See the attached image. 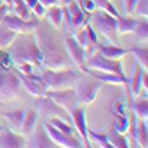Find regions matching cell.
<instances>
[{"label":"cell","instance_id":"6da1fadb","mask_svg":"<svg viewBox=\"0 0 148 148\" xmlns=\"http://www.w3.org/2000/svg\"><path fill=\"white\" fill-rule=\"evenodd\" d=\"M34 39H36V45L39 48V54H41V64H43V68L64 70V68L71 66L70 59L62 54V50L59 48V43L56 41V38L52 36L47 29H38L36 27Z\"/></svg>","mask_w":148,"mask_h":148},{"label":"cell","instance_id":"7a4b0ae2","mask_svg":"<svg viewBox=\"0 0 148 148\" xmlns=\"http://www.w3.org/2000/svg\"><path fill=\"white\" fill-rule=\"evenodd\" d=\"M7 54L11 57L13 64H34L36 68H43L41 64V54H39V48L36 45V39L34 36L29 38V34H22V38L14 39V43L7 48Z\"/></svg>","mask_w":148,"mask_h":148},{"label":"cell","instance_id":"3957f363","mask_svg":"<svg viewBox=\"0 0 148 148\" xmlns=\"http://www.w3.org/2000/svg\"><path fill=\"white\" fill-rule=\"evenodd\" d=\"M79 68H64V70H50V68H43L39 71V79L43 82V86L48 89H66V88H73L75 80L80 75Z\"/></svg>","mask_w":148,"mask_h":148},{"label":"cell","instance_id":"277c9868","mask_svg":"<svg viewBox=\"0 0 148 148\" xmlns=\"http://www.w3.org/2000/svg\"><path fill=\"white\" fill-rule=\"evenodd\" d=\"M22 82L18 79L16 68H2L0 66V103H11L20 97Z\"/></svg>","mask_w":148,"mask_h":148},{"label":"cell","instance_id":"5b68a950","mask_svg":"<svg viewBox=\"0 0 148 148\" xmlns=\"http://www.w3.org/2000/svg\"><path fill=\"white\" fill-rule=\"evenodd\" d=\"M100 88H102V82L84 71L79 75L75 84H73V91H75L77 98H79V103H82V105H91L97 100Z\"/></svg>","mask_w":148,"mask_h":148},{"label":"cell","instance_id":"8992f818","mask_svg":"<svg viewBox=\"0 0 148 148\" xmlns=\"http://www.w3.org/2000/svg\"><path fill=\"white\" fill-rule=\"evenodd\" d=\"M89 25L95 29L97 34H102L109 43L118 45V32H116V18L102 9H95L89 18Z\"/></svg>","mask_w":148,"mask_h":148},{"label":"cell","instance_id":"52a82bcc","mask_svg":"<svg viewBox=\"0 0 148 148\" xmlns=\"http://www.w3.org/2000/svg\"><path fill=\"white\" fill-rule=\"evenodd\" d=\"M82 68L98 70V71H109V73H116V75H120V77H127L121 61L107 59V57H103L102 54H98V52H93L91 56H88V57H86V62H84ZM127 79H129V77H127Z\"/></svg>","mask_w":148,"mask_h":148},{"label":"cell","instance_id":"ba28073f","mask_svg":"<svg viewBox=\"0 0 148 148\" xmlns=\"http://www.w3.org/2000/svg\"><path fill=\"white\" fill-rule=\"evenodd\" d=\"M36 112L39 118L43 120H50V118H61L68 123H71V118H70V112H66L64 109L57 105L54 100H52L48 95H43V97H38L36 100Z\"/></svg>","mask_w":148,"mask_h":148},{"label":"cell","instance_id":"9c48e42d","mask_svg":"<svg viewBox=\"0 0 148 148\" xmlns=\"http://www.w3.org/2000/svg\"><path fill=\"white\" fill-rule=\"evenodd\" d=\"M66 9H68V30H71L73 34H75L80 27H84L86 23H89L91 13H86L75 2V0H70V2L66 4Z\"/></svg>","mask_w":148,"mask_h":148},{"label":"cell","instance_id":"30bf717a","mask_svg":"<svg viewBox=\"0 0 148 148\" xmlns=\"http://www.w3.org/2000/svg\"><path fill=\"white\" fill-rule=\"evenodd\" d=\"M47 95L57 105H61L66 112H71L75 107H79V105H80L75 91H73V88H66V89H48Z\"/></svg>","mask_w":148,"mask_h":148},{"label":"cell","instance_id":"8fae6325","mask_svg":"<svg viewBox=\"0 0 148 148\" xmlns=\"http://www.w3.org/2000/svg\"><path fill=\"white\" fill-rule=\"evenodd\" d=\"M43 129L48 134L50 139L54 141L56 146H62V148H79V146H82V141L77 139L75 136H70V134H64V132L57 130L54 125H50L45 120H43Z\"/></svg>","mask_w":148,"mask_h":148},{"label":"cell","instance_id":"7c38bea8","mask_svg":"<svg viewBox=\"0 0 148 148\" xmlns=\"http://www.w3.org/2000/svg\"><path fill=\"white\" fill-rule=\"evenodd\" d=\"M2 23L18 34H32L38 27V20H23V18H20L13 13H7Z\"/></svg>","mask_w":148,"mask_h":148},{"label":"cell","instance_id":"4fadbf2b","mask_svg":"<svg viewBox=\"0 0 148 148\" xmlns=\"http://www.w3.org/2000/svg\"><path fill=\"white\" fill-rule=\"evenodd\" d=\"M64 50H66V56L71 62V66L80 70L84 66V62H86V50L79 45V41L73 36H66L64 38Z\"/></svg>","mask_w":148,"mask_h":148},{"label":"cell","instance_id":"5bb4252c","mask_svg":"<svg viewBox=\"0 0 148 148\" xmlns=\"http://www.w3.org/2000/svg\"><path fill=\"white\" fill-rule=\"evenodd\" d=\"M73 38H75L79 41V45L86 50V57L93 54V52H95V45L98 43V34L95 32V29L89 23H86L84 27H80L77 32L73 34Z\"/></svg>","mask_w":148,"mask_h":148},{"label":"cell","instance_id":"9a60e30c","mask_svg":"<svg viewBox=\"0 0 148 148\" xmlns=\"http://www.w3.org/2000/svg\"><path fill=\"white\" fill-rule=\"evenodd\" d=\"M129 91L132 95V98L136 97H148V93H146V88H148V75H146V70H143L139 64H137L136 71H134V75L132 79H129Z\"/></svg>","mask_w":148,"mask_h":148},{"label":"cell","instance_id":"2e32d148","mask_svg":"<svg viewBox=\"0 0 148 148\" xmlns=\"http://www.w3.org/2000/svg\"><path fill=\"white\" fill-rule=\"evenodd\" d=\"M70 118H71L73 127H75V129L79 130V134H80L82 146H91L89 137H88V123H86V112H84V109L82 107H75L70 112Z\"/></svg>","mask_w":148,"mask_h":148},{"label":"cell","instance_id":"e0dca14e","mask_svg":"<svg viewBox=\"0 0 148 148\" xmlns=\"http://www.w3.org/2000/svg\"><path fill=\"white\" fill-rule=\"evenodd\" d=\"M95 52H98L107 59H116V61H121L125 56H129V48H121L116 43H100V41L95 45Z\"/></svg>","mask_w":148,"mask_h":148},{"label":"cell","instance_id":"ac0fdd59","mask_svg":"<svg viewBox=\"0 0 148 148\" xmlns=\"http://www.w3.org/2000/svg\"><path fill=\"white\" fill-rule=\"evenodd\" d=\"M25 146V137L9 129H0V148H22Z\"/></svg>","mask_w":148,"mask_h":148},{"label":"cell","instance_id":"d6986e66","mask_svg":"<svg viewBox=\"0 0 148 148\" xmlns=\"http://www.w3.org/2000/svg\"><path fill=\"white\" fill-rule=\"evenodd\" d=\"M25 146H32V148H36V146H47L48 148V146H56V145L48 137V134L43 129V123H41V127H36L34 132L30 134L29 137H25Z\"/></svg>","mask_w":148,"mask_h":148},{"label":"cell","instance_id":"ffe728a7","mask_svg":"<svg viewBox=\"0 0 148 148\" xmlns=\"http://www.w3.org/2000/svg\"><path fill=\"white\" fill-rule=\"evenodd\" d=\"M39 123V116L36 112V109H27L25 114H23V121H22V127H20V134H22L23 137H29L30 134L34 132V129L38 127Z\"/></svg>","mask_w":148,"mask_h":148},{"label":"cell","instance_id":"44dd1931","mask_svg":"<svg viewBox=\"0 0 148 148\" xmlns=\"http://www.w3.org/2000/svg\"><path fill=\"white\" fill-rule=\"evenodd\" d=\"M9 13H13L20 18H23V20H38L32 11H30V7L23 2V0H13L11 4H9Z\"/></svg>","mask_w":148,"mask_h":148},{"label":"cell","instance_id":"7402d4cb","mask_svg":"<svg viewBox=\"0 0 148 148\" xmlns=\"http://www.w3.org/2000/svg\"><path fill=\"white\" fill-rule=\"evenodd\" d=\"M132 112L136 114L137 120L146 121L148 120V100L145 97H136V98H132Z\"/></svg>","mask_w":148,"mask_h":148},{"label":"cell","instance_id":"603a6c76","mask_svg":"<svg viewBox=\"0 0 148 148\" xmlns=\"http://www.w3.org/2000/svg\"><path fill=\"white\" fill-rule=\"evenodd\" d=\"M136 22L137 18H132V16H118L116 18V32L120 34H132V30L136 27Z\"/></svg>","mask_w":148,"mask_h":148},{"label":"cell","instance_id":"cb8c5ba5","mask_svg":"<svg viewBox=\"0 0 148 148\" xmlns=\"http://www.w3.org/2000/svg\"><path fill=\"white\" fill-rule=\"evenodd\" d=\"M134 141H136L137 146H141V148L148 146V127H146V121L137 120L136 129H134Z\"/></svg>","mask_w":148,"mask_h":148},{"label":"cell","instance_id":"d4e9b609","mask_svg":"<svg viewBox=\"0 0 148 148\" xmlns=\"http://www.w3.org/2000/svg\"><path fill=\"white\" fill-rule=\"evenodd\" d=\"M18 38V32L11 30L9 27H5L4 23H0V50H7L14 43V39Z\"/></svg>","mask_w":148,"mask_h":148},{"label":"cell","instance_id":"484cf974","mask_svg":"<svg viewBox=\"0 0 148 148\" xmlns=\"http://www.w3.org/2000/svg\"><path fill=\"white\" fill-rule=\"evenodd\" d=\"M23 114L25 111L23 109H18V111H7L4 112V120L9 123V127H11V130H20V127H22V121H23Z\"/></svg>","mask_w":148,"mask_h":148},{"label":"cell","instance_id":"4316f807","mask_svg":"<svg viewBox=\"0 0 148 148\" xmlns=\"http://www.w3.org/2000/svg\"><path fill=\"white\" fill-rule=\"evenodd\" d=\"M47 20L50 22V25L54 27V29H59L62 25V7L61 5H50L47 7V13H45Z\"/></svg>","mask_w":148,"mask_h":148},{"label":"cell","instance_id":"83f0119b","mask_svg":"<svg viewBox=\"0 0 148 148\" xmlns=\"http://www.w3.org/2000/svg\"><path fill=\"white\" fill-rule=\"evenodd\" d=\"M132 34L137 38V41L141 45H146V41H148V22H146V18H137Z\"/></svg>","mask_w":148,"mask_h":148},{"label":"cell","instance_id":"f1b7e54d","mask_svg":"<svg viewBox=\"0 0 148 148\" xmlns=\"http://www.w3.org/2000/svg\"><path fill=\"white\" fill-rule=\"evenodd\" d=\"M129 54H132L143 70H148V50H146V45H139V47H132L129 48Z\"/></svg>","mask_w":148,"mask_h":148},{"label":"cell","instance_id":"f546056e","mask_svg":"<svg viewBox=\"0 0 148 148\" xmlns=\"http://www.w3.org/2000/svg\"><path fill=\"white\" fill-rule=\"evenodd\" d=\"M107 139H109L111 146H116V148H127V146H130V141H129V137H127V134H120V132H116V130H111L107 134Z\"/></svg>","mask_w":148,"mask_h":148},{"label":"cell","instance_id":"4dcf8cb0","mask_svg":"<svg viewBox=\"0 0 148 148\" xmlns=\"http://www.w3.org/2000/svg\"><path fill=\"white\" fill-rule=\"evenodd\" d=\"M88 137H89L91 146H93V145L105 146V148H109V146H111V143H109V139H107V134H100V132L93 130V129H88Z\"/></svg>","mask_w":148,"mask_h":148},{"label":"cell","instance_id":"1f68e13d","mask_svg":"<svg viewBox=\"0 0 148 148\" xmlns=\"http://www.w3.org/2000/svg\"><path fill=\"white\" fill-rule=\"evenodd\" d=\"M45 121H48L50 125H54L57 130L73 136V127H71V123H68V121H64V120H61V118H50V120H45Z\"/></svg>","mask_w":148,"mask_h":148},{"label":"cell","instance_id":"d6a6232c","mask_svg":"<svg viewBox=\"0 0 148 148\" xmlns=\"http://www.w3.org/2000/svg\"><path fill=\"white\" fill-rule=\"evenodd\" d=\"M132 14L136 18H146V14H148V0H137Z\"/></svg>","mask_w":148,"mask_h":148},{"label":"cell","instance_id":"836d02e7","mask_svg":"<svg viewBox=\"0 0 148 148\" xmlns=\"http://www.w3.org/2000/svg\"><path fill=\"white\" fill-rule=\"evenodd\" d=\"M0 66H2V68H7V70L14 68L11 57H9V54H7V50H0Z\"/></svg>","mask_w":148,"mask_h":148},{"label":"cell","instance_id":"e575fe53","mask_svg":"<svg viewBox=\"0 0 148 148\" xmlns=\"http://www.w3.org/2000/svg\"><path fill=\"white\" fill-rule=\"evenodd\" d=\"M75 2H77L86 13H93L95 9H97V5H95V0H75Z\"/></svg>","mask_w":148,"mask_h":148},{"label":"cell","instance_id":"d590c367","mask_svg":"<svg viewBox=\"0 0 148 148\" xmlns=\"http://www.w3.org/2000/svg\"><path fill=\"white\" fill-rule=\"evenodd\" d=\"M136 4H137V0H123V11H125L127 16H130V14L134 13Z\"/></svg>","mask_w":148,"mask_h":148},{"label":"cell","instance_id":"8d00e7d4","mask_svg":"<svg viewBox=\"0 0 148 148\" xmlns=\"http://www.w3.org/2000/svg\"><path fill=\"white\" fill-rule=\"evenodd\" d=\"M45 13H47V7H45L43 4H39V2L32 7V14H34L38 20H39V18H45Z\"/></svg>","mask_w":148,"mask_h":148},{"label":"cell","instance_id":"74e56055","mask_svg":"<svg viewBox=\"0 0 148 148\" xmlns=\"http://www.w3.org/2000/svg\"><path fill=\"white\" fill-rule=\"evenodd\" d=\"M7 13H9V5L7 4H2V5H0V23L4 22V18H5Z\"/></svg>","mask_w":148,"mask_h":148},{"label":"cell","instance_id":"f35d334b","mask_svg":"<svg viewBox=\"0 0 148 148\" xmlns=\"http://www.w3.org/2000/svg\"><path fill=\"white\" fill-rule=\"evenodd\" d=\"M39 4H43L45 7H50V5H56V0H38Z\"/></svg>","mask_w":148,"mask_h":148},{"label":"cell","instance_id":"ab89813d","mask_svg":"<svg viewBox=\"0 0 148 148\" xmlns=\"http://www.w3.org/2000/svg\"><path fill=\"white\" fill-rule=\"evenodd\" d=\"M68 2H70V0H56V4H57V5H66Z\"/></svg>","mask_w":148,"mask_h":148},{"label":"cell","instance_id":"60d3db41","mask_svg":"<svg viewBox=\"0 0 148 148\" xmlns=\"http://www.w3.org/2000/svg\"><path fill=\"white\" fill-rule=\"evenodd\" d=\"M11 2H13V0H4V4H7V5H9V4H11Z\"/></svg>","mask_w":148,"mask_h":148},{"label":"cell","instance_id":"b9f144b4","mask_svg":"<svg viewBox=\"0 0 148 148\" xmlns=\"http://www.w3.org/2000/svg\"><path fill=\"white\" fill-rule=\"evenodd\" d=\"M2 4H4V0H0V5H2Z\"/></svg>","mask_w":148,"mask_h":148},{"label":"cell","instance_id":"7bdbcfd3","mask_svg":"<svg viewBox=\"0 0 148 148\" xmlns=\"http://www.w3.org/2000/svg\"><path fill=\"white\" fill-rule=\"evenodd\" d=\"M0 129H2V125H0Z\"/></svg>","mask_w":148,"mask_h":148}]
</instances>
